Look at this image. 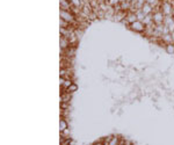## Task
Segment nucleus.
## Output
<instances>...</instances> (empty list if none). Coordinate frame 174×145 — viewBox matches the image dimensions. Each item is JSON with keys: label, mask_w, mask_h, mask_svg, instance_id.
Here are the masks:
<instances>
[{"label": "nucleus", "mask_w": 174, "mask_h": 145, "mask_svg": "<svg viewBox=\"0 0 174 145\" xmlns=\"http://www.w3.org/2000/svg\"><path fill=\"white\" fill-rule=\"evenodd\" d=\"M161 12L165 16H171L173 15L174 7L172 6V4L170 2V0H164L161 1Z\"/></svg>", "instance_id": "obj_1"}, {"label": "nucleus", "mask_w": 174, "mask_h": 145, "mask_svg": "<svg viewBox=\"0 0 174 145\" xmlns=\"http://www.w3.org/2000/svg\"><path fill=\"white\" fill-rule=\"evenodd\" d=\"M152 19H153V23L156 26H159V25H164V19H165V15L162 14L161 11H154L152 13Z\"/></svg>", "instance_id": "obj_2"}, {"label": "nucleus", "mask_w": 174, "mask_h": 145, "mask_svg": "<svg viewBox=\"0 0 174 145\" xmlns=\"http://www.w3.org/2000/svg\"><path fill=\"white\" fill-rule=\"evenodd\" d=\"M145 27L146 26L142 21H139V20H137V21H135L134 23L129 25V28L131 30H134V31H137V33H143L145 30Z\"/></svg>", "instance_id": "obj_3"}, {"label": "nucleus", "mask_w": 174, "mask_h": 145, "mask_svg": "<svg viewBox=\"0 0 174 145\" xmlns=\"http://www.w3.org/2000/svg\"><path fill=\"white\" fill-rule=\"evenodd\" d=\"M138 19H137V15L136 13H130V12H128L127 14V17L122 21L123 23H125V25H131V23H134L135 21H137Z\"/></svg>", "instance_id": "obj_4"}, {"label": "nucleus", "mask_w": 174, "mask_h": 145, "mask_svg": "<svg viewBox=\"0 0 174 145\" xmlns=\"http://www.w3.org/2000/svg\"><path fill=\"white\" fill-rule=\"evenodd\" d=\"M127 14L128 12H124V11H120V12H116L115 15H114V21H116V22H122L125 17H127Z\"/></svg>", "instance_id": "obj_5"}, {"label": "nucleus", "mask_w": 174, "mask_h": 145, "mask_svg": "<svg viewBox=\"0 0 174 145\" xmlns=\"http://www.w3.org/2000/svg\"><path fill=\"white\" fill-rule=\"evenodd\" d=\"M59 6H60V9H64V11H71V2L70 0H59Z\"/></svg>", "instance_id": "obj_6"}, {"label": "nucleus", "mask_w": 174, "mask_h": 145, "mask_svg": "<svg viewBox=\"0 0 174 145\" xmlns=\"http://www.w3.org/2000/svg\"><path fill=\"white\" fill-rule=\"evenodd\" d=\"M59 43H60V49H62V50H64V49H67L68 47H71V44H70L68 40H67L66 37H64V36H60Z\"/></svg>", "instance_id": "obj_7"}, {"label": "nucleus", "mask_w": 174, "mask_h": 145, "mask_svg": "<svg viewBox=\"0 0 174 145\" xmlns=\"http://www.w3.org/2000/svg\"><path fill=\"white\" fill-rule=\"evenodd\" d=\"M141 9H142V12L145 14V15H149V14L153 13V8H152V6H151V5H149L147 2H145V4L143 5V7H142Z\"/></svg>", "instance_id": "obj_8"}, {"label": "nucleus", "mask_w": 174, "mask_h": 145, "mask_svg": "<svg viewBox=\"0 0 174 145\" xmlns=\"http://www.w3.org/2000/svg\"><path fill=\"white\" fill-rule=\"evenodd\" d=\"M71 100V93L64 92L60 94V102H68L70 103Z\"/></svg>", "instance_id": "obj_9"}, {"label": "nucleus", "mask_w": 174, "mask_h": 145, "mask_svg": "<svg viewBox=\"0 0 174 145\" xmlns=\"http://www.w3.org/2000/svg\"><path fill=\"white\" fill-rule=\"evenodd\" d=\"M145 26H150V25H153V19H152V14H149L144 17V20L142 21Z\"/></svg>", "instance_id": "obj_10"}, {"label": "nucleus", "mask_w": 174, "mask_h": 145, "mask_svg": "<svg viewBox=\"0 0 174 145\" xmlns=\"http://www.w3.org/2000/svg\"><path fill=\"white\" fill-rule=\"evenodd\" d=\"M67 128H68V127H67V122L65 121V119H60V122H59V130H60V131H64Z\"/></svg>", "instance_id": "obj_11"}, {"label": "nucleus", "mask_w": 174, "mask_h": 145, "mask_svg": "<svg viewBox=\"0 0 174 145\" xmlns=\"http://www.w3.org/2000/svg\"><path fill=\"white\" fill-rule=\"evenodd\" d=\"M77 91H78V86H77L74 82H73V84H72L70 87H67V88H66V92L67 93H71V94H72V93H74V92H77Z\"/></svg>", "instance_id": "obj_12"}, {"label": "nucleus", "mask_w": 174, "mask_h": 145, "mask_svg": "<svg viewBox=\"0 0 174 145\" xmlns=\"http://www.w3.org/2000/svg\"><path fill=\"white\" fill-rule=\"evenodd\" d=\"M136 15H137V19H138L139 21H143V20H144V17L146 16L145 14L142 12V9H137V12H136Z\"/></svg>", "instance_id": "obj_13"}, {"label": "nucleus", "mask_w": 174, "mask_h": 145, "mask_svg": "<svg viewBox=\"0 0 174 145\" xmlns=\"http://www.w3.org/2000/svg\"><path fill=\"white\" fill-rule=\"evenodd\" d=\"M165 49H166V51L170 53V55H173L174 53V44H166Z\"/></svg>", "instance_id": "obj_14"}, {"label": "nucleus", "mask_w": 174, "mask_h": 145, "mask_svg": "<svg viewBox=\"0 0 174 145\" xmlns=\"http://www.w3.org/2000/svg\"><path fill=\"white\" fill-rule=\"evenodd\" d=\"M145 2H146V0H137V2H136V8H137V9H141Z\"/></svg>", "instance_id": "obj_15"}, {"label": "nucleus", "mask_w": 174, "mask_h": 145, "mask_svg": "<svg viewBox=\"0 0 174 145\" xmlns=\"http://www.w3.org/2000/svg\"><path fill=\"white\" fill-rule=\"evenodd\" d=\"M119 143H120V138H117V137H113V139L110 141L109 145H119Z\"/></svg>", "instance_id": "obj_16"}, {"label": "nucleus", "mask_w": 174, "mask_h": 145, "mask_svg": "<svg viewBox=\"0 0 174 145\" xmlns=\"http://www.w3.org/2000/svg\"><path fill=\"white\" fill-rule=\"evenodd\" d=\"M93 145H102V142H99V143H94Z\"/></svg>", "instance_id": "obj_17"}, {"label": "nucleus", "mask_w": 174, "mask_h": 145, "mask_svg": "<svg viewBox=\"0 0 174 145\" xmlns=\"http://www.w3.org/2000/svg\"><path fill=\"white\" fill-rule=\"evenodd\" d=\"M62 145H67V144H62Z\"/></svg>", "instance_id": "obj_18"}]
</instances>
